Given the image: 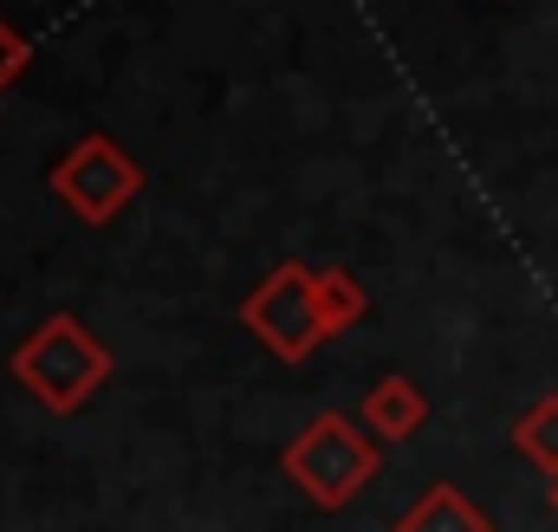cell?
<instances>
[{"mask_svg": "<svg viewBox=\"0 0 558 532\" xmlns=\"http://www.w3.org/2000/svg\"><path fill=\"white\" fill-rule=\"evenodd\" d=\"M318 305H325V325L344 331L351 318H364V292L351 273H318Z\"/></svg>", "mask_w": 558, "mask_h": 532, "instance_id": "8", "label": "cell"}, {"mask_svg": "<svg viewBox=\"0 0 558 532\" xmlns=\"http://www.w3.org/2000/svg\"><path fill=\"white\" fill-rule=\"evenodd\" d=\"M13 371H20V384L46 402V409H78V402L105 384L111 364H105L98 338L78 318H46L26 338V351H13Z\"/></svg>", "mask_w": 558, "mask_h": 532, "instance_id": "1", "label": "cell"}, {"mask_svg": "<svg viewBox=\"0 0 558 532\" xmlns=\"http://www.w3.org/2000/svg\"><path fill=\"white\" fill-rule=\"evenodd\" d=\"M364 422H371L384 442H397V435L422 428V397H416V384H403V377H384V384L364 397Z\"/></svg>", "mask_w": 558, "mask_h": 532, "instance_id": "6", "label": "cell"}, {"mask_svg": "<svg viewBox=\"0 0 558 532\" xmlns=\"http://www.w3.org/2000/svg\"><path fill=\"white\" fill-rule=\"evenodd\" d=\"M513 442H520V455H526L539 474L558 481V397H546L539 409H526L520 428H513Z\"/></svg>", "mask_w": 558, "mask_h": 532, "instance_id": "7", "label": "cell"}, {"mask_svg": "<svg viewBox=\"0 0 558 532\" xmlns=\"http://www.w3.org/2000/svg\"><path fill=\"white\" fill-rule=\"evenodd\" d=\"M371 468H377V455H371V442H364L344 415H318V422L286 448V474H292L318 507H344V500L371 481Z\"/></svg>", "mask_w": 558, "mask_h": 532, "instance_id": "2", "label": "cell"}, {"mask_svg": "<svg viewBox=\"0 0 558 532\" xmlns=\"http://www.w3.org/2000/svg\"><path fill=\"white\" fill-rule=\"evenodd\" d=\"M247 325L260 331L267 351H279L286 364H299L318 338H331L325 305H318V273H305V266H279L274 279L247 299Z\"/></svg>", "mask_w": 558, "mask_h": 532, "instance_id": "3", "label": "cell"}, {"mask_svg": "<svg viewBox=\"0 0 558 532\" xmlns=\"http://www.w3.org/2000/svg\"><path fill=\"white\" fill-rule=\"evenodd\" d=\"M52 189L72 215L85 221H111L131 195H137V162L111 143V136H85L59 169H52Z\"/></svg>", "mask_w": 558, "mask_h": 532, "instance_id": "4", "label": "cell"}, {"mask_svg": "<svg viewBox=\"0 0 558 532\" xmlns=\"http://www.w3.org/2000/svg\"><path fill=\"white\" fill-rule=\"evenodd\" d=\"M20 65H26V39H20V33L0 20V92H7V78H13Z\"/></svg>", "mask_w": 558, "mask_h": 532, "instance_id": "9", "label": "cell"}, {"mask_svg": "<svg viewBox=\"0 0 558 532\" xmlns=\"http://www.w3.org/2000/svg\"><path fill=\"white\" fill-rule=\"evenodd\" d=\"M553 507H558V481H553Z\"/></svg>", "mask_w": 558, "mask_h": 532, "instance_id": "10", "label": "cell"}, {"mask_svg": "<svg viewBox=\"0 0 558 532\" xmlns=\"http://www.w3.org/2000/svg\"><path fill=\"white\" fill-rule=\"evenodd\" d=\"M403 532H494V527L481 520V507L461 487H428L416 507H410Z\"/></svg>", "mask_w": 558, "mask_h": 532, "instance_id": "5", "label": "cell"}]
</instances>
